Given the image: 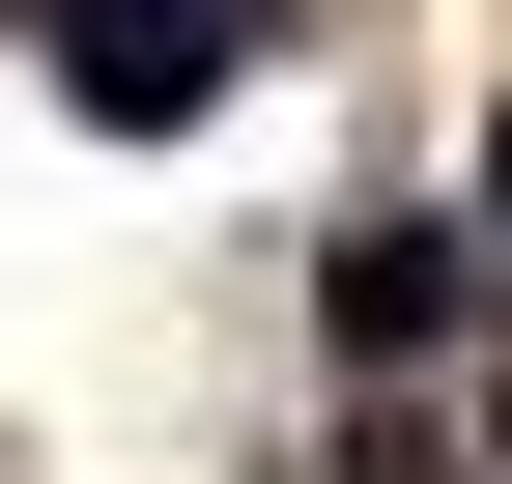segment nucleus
<instances>
[{
	"mask_svg": "<svg viewBox=\"0 0 512 484\" xmlns=\"http://www.w3.org/2000/svg\"><path fill=\"white\" fill-rule=\"evenodd\" d=\"M256 86V0H57V114H114V143H200Z\"/></svg>",
	"mask_w": 512,
	"mask_h": 484,
	"instance_id": "obj_1",
	"label": "nucleus"
},
{
	"mask_svg": "<svg viewBox=\"0 0 512 484\" xmlns=\"http://www.w3.org/2000/svg\"><path fill=\"white\" fill-rule=\"evenodd\" d=\"M313 314H342V342H370V371H427V342H456V314H484V228H456V200H370V228H342V257H313Z\"/></svg>",
	"mask_w": 512,
	"mask_h": 484,
	"instance_id": "obj_2",
	"label": "nucleus"
},
{
	"mask_svg": "<svg viewBox=\"0 0 512 484\" xmlns=\"http://www.w3.org/2000/svg\"><path fill=\"white\" fill-rule=\"evenodd\" d=\"M484 285H512V143H484Z\"/></svg>",
	"mask_w": 512,
	"mask_h": 484,
	"instance_id": "obj_3",
	"label": "nucleus"
}]
</instances>
